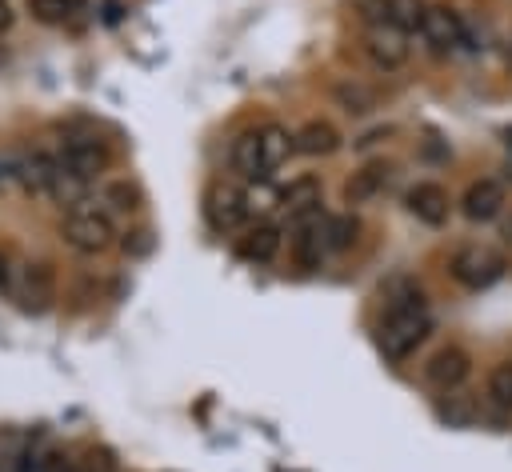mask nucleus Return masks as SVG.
Segmentation results:
<instances>
[{
	"instance_id": "f257e3e1",
	"label": "nucleus",
	"mask_w": 512,
	"mask_h": 472,
	"mask_svg": "<svg viewBox=\"0 0 512 472\" xmlns=\"http://www.w3.org/2000/svg\"><path fill=\"white\" fill-rule=\"evenodd\" d=\"M428 332H432V316H428L424 300L396 304V308H388V316H384V324L376 332V344H380V352L388 360H404V356H412L424 344Z\"/></svg>"
},
{
	"instance_id": "f03ea898",
	"label": "nucleus",
	"mask_w": 512,
	"mask_h": 472,
	"mask_svg": "<svg viewBox=\"0 0 512 472\" xmlns=\"http://www.w3.org/2000/svg\"><path fill=\"white\" fill-rule=\"evenodd\" d=\"M60 236L72 252H84V256H96V252H108L116 244V224L104 208H92V204H76L68 208L64 224H60Z\"/></svg>"
},
{
	"instance_id": "7ed1b4c3",
	"label": "nucleus",
	"mask_w": 512,
	"mask_h": 472,
	"mask_svg": "<svg viewBox=\"0 0 512 472\" xmlns=\"http://www.w3.org/2000/svg\"><path fill=\"white\" fill-rule=\"evenodd\" d=\"M448 272L464 288H488V284H496L504 276V256L496 248H488V244H464V248L452 252Z\"/></svg>"
},
{
	"instance_id": "20e7f679",
	"label": "nucleus",
	"mask_w": 512,
	"mask_h": 472,
	"mask_svg": "<svg viewBox=\"0 0 512 472\" xmlns=\"http://www.w3.org/2000/svg\"><path fill=\"white\" fill-rule=\"evenodd\" d=\"M364 52H368V60H372L376 68L396 72V68L408 64V52H412V48H408V36H404L396 24L376 20V24L364 28Z\"/></svg>"
},
{
	"instance_id": "39448f33",
	"label": "nucleus",
	"mask_w": 512,
	"mask_h": 472,
	"mask_svg": "<svg viewBox=\"0 0 512 472\" xmlns=\"http://www.w3.org/2000/svg\"><path fill=\"white\" fill-rule=\"evenodd\" d=\"M56 160H60L72 176H80L84 184H92L96 176H104V172H108L112 152H108V144H104V140H96V136H72Z\"/></svg>"
},
{
	"instance_id": "423d86ee",
	"label": "nucleus",
	"mask_w": 512,
	"mask_h": 472,
	"mask_svg": "<svg viewBox=\"0 0 512 472\" xmlns=\"http://www.w3.org/2000/svg\"><path fill=\"white\" fill-rule=\"evenodd\" d=\"M420 36H424L428 48H436V52H456V48L468 44V28H464L460 12H452L448 4H428V8H424Z\"/></svg>"
},
{
	"instance_id": "0eeeda50",
	"label": "nucleus",
	"mask_w": 512,
	"mask_h": 472,
	"mask_svg": "<svg viewBox=\"0 0 512 472\" xmlns=\"http://www.w3.org/2000/svg\"><path fill=\"white\" fill-rule=\"evenodd\" d=\"M204 216H208V224L216 232H232V228H240L248 220V200L232 184H212L204 192Z\"/></svg>"
},
{
	"instance_id": "6e6552de",
	"label": "nucleus",
	"mask_w": 512,
	"mask_h": 472,
	"mask_svg": "<svg viewBox=\"0 0 512 472\" xmlns=\"http://www.w3.org/2000/svg\"><path fill=\"white\" fill-rule=\"evenodd\" d=\"M424 376H428V384H432V388L452 392V388H460V384L472 376V356H468L464 348L448 344V348H440V352H432V356H428Z\"/></svg>"
},
{
	"instance_id": "1a4fd4ad",
	"label": "nucleus",
	"mask_w": 512,
	"mask_h": 472,
	"mask_svg": "<svg viewBox=\"0 0 512 472\" xmlns=\"http://www.w3.org/2000/svg\"><path fill=\"white\" fill-rule=\"evenodd\" d=\"M404 208L420 220V224H428V228H440L444 220H448V208H452V200H448V192L440 188V184H432V180H420V184H412L408 192H404Z\"/></svg>"
},
{
	"instance_id": "9d476101",
	"label": "nucleus",
	"mask_w": 512,
	"mask_h": 472,
	"mask_svg": "<svg viewBox=\"0 0 512 472\" xmlns=\"http://www.w3.org/2000/svg\"><path fill=\"white\" fill-rule=\"evenodd\" d=\"M504 204H508V196H504V188L496 180H476V184H468V192L460 200V212L472 224H488V220H496L504 212Z\"/></svg>"
},
{
	"instance_id": "9b49d317",
	"label": "nucleus",
	"mask_w": 512,
	"mask_h": 472,
	"mask_svg": "<svg viewBox=\"0 0 512 472\" xmlns=\"http://www.w3.org/2000/svg\"><path fill=\"white\" fill-rule=\"evenodd\" d=\"M52 296H56V272H52V264H44V260L24 264V272H20V300L28 308H48Z\"/></svg>"
},
{
	"instance_id": "f8f14e48",
	"label": "nucleus",
	"mask_w": 512,
	"mask_h": 472,
	"mask_svg": "<svg viewBox=\"0 0 512 472\" xmlns=\"http://www.w3.org/2000/svg\"><path fill=\"white\" fill-rule=\"evenodd\" d=\"M388 176H392V168H388L384 160H380V164H364L360 172L348 176V184H344V204H368V200H376V196L384 192Z\"/></svg>"
},
{
	"instance_id": "ddd939ff",
	"label": "nucleus",
	"mask_w": 512,
	"mask_h": 472,
	"mask_svg": "<svg viewBox=\"0 0 512 472\" xmlns=\"http://www.w3.org/2000/svg\"><path fill=\"white\" fill-rule=\"evenodd\" d=\"M256 136H260V172H264V180L292 156V148H296V140L288 136V128H280V124H264V128H256Z\"/></svg>"
},
{
	"instance_id": "4468645a",
	"label": "nucleus",
	"mask_w": 512,
	"mask_h": 472,
	"mask_svg": "<svg viewBox=\"0 0 512 472\" xmlns=\"http://www.w3.org/2000/svg\"><path fill=\"white\" fill-rule=\"evenodd\" d=\"M292 140H296V152H304V156H332L340 148V132L328 120H304Z\"/></svg>"
},
{
	"instance_id": "2eb2a0df",
	"label": "nucleus",
	"mask_w": 512,
	"mask_h": 472,
	"mask_svg": "<svg viewBox=\"0 0 512 472\" xmlns=\"http://www.w3.org/2000/svg\"><path fill=\"white\" fill-rule=\"evenodd\" d=\"M236 252H240L244 260H252V264L276 260V252H280V228H276V224H252V228L240 236Z\"/></svg>"
},
{
	"instance_id": "dca6fc26",
	"label": "nucleus",
	"mask_w": 512,
	"mask_h": 472,
	"mask_svg": "<svg viewBox=\"0 0 512 472\" xmlns=\"http://www.w3.org/2000/svg\"><path fill=\"white\" fill-rule=\"evenodd\" d=\"M320 192L324 184L316 176H296L288 180V188H280V208H288L292 216H312L320 208Z\"/></svg>"
},
{
	"instance_id": "f3484780",
	"label": "nucleus",
	"mask_w": 512,
	"mask_h": 472,
	"mask_svg": "<svg viewBox=\"0 0 512 472\" xmlns=\"http://www.w3.org/2000/svg\"><path fill=\"white\" fill-rule=\"evenodd\" d=\"M332 100H336V108H344L352 116H368V112L380 108V92L360 84V80H336L332 84Z\"/></svg>"
},
{
	"instance_id": "a211bd4d",
	"label": "nucleus",
	"mask_w": 512,
	"mask_h": 472,
	"mask_svg": "<svg viewBox=\"0 0 512 472\" xmlns=\"http://www.w3.org/2000/svg\"><path fill=\"white\" fill-rule=\"evenodd\" d=\"M292 252H296V264H300V268H320L324 236H320V220H316V212H312V216H300L296 236H292Z\"/></svg>"
},
{
	"instance_id": "6ab92c4d",
	"label": "nucleus",
	"mask_w": 512,
	"mask_h": 472,
	"mask_svg": "<svg viewBox=\"0 0 512 472\" xmlns=\"http://www.w3.org/2000/svg\"><path fill=\"white\" fill-rule=\"evenodd\" d=\"M320 236H324V252H348L360 240V220L352 212L340 216H324L320 220Z\"/></svg>"
},
{
	"instance_id": "aec40b11",
	"label": "nucleus",
	"mask_w": 512,
	"mask_h": 472,
	"mask_svg": "<svg viewBox=\"0 0 512 472\" xmlns=\"http://www.w3.org/2000/svg\"><path fill=\"white\" fill-rule=\"evenodd\" d=\"M228 164H232L240 176H248V180H264V172H260V136H256V132L236 136L232 148H228Z\"/></svg>"
},
{
	"instance_id": "412c9836",
	"label": "nucleus",
	"mask_w": 512,
	"mask_h": 472,
	"mask_svg": "<svg viewBox=\"0 0 512 472\" xmlns=\"http://www.w3.org/2000/svg\"><path fill=\"white\" fill-rule=\"evenodd\" d=\"M424 0H384V16L388 24H396L400 32H420V20H424Z\"/></svg>"
},
{
	"instance_id": "4be33fe9",
	"label": "nucleus",
	"mask_w": 512,
	"mask_h": 472,
	"mask_svg": "<svg viewBox=\"0 0 512 472\" xmlns=\"http://www.w3.org/2000/svg\"><path fill=\"white\" fill-rule=\"evenodd\" d=\"M80 8H84V0H28V12L40 24H68Z\"/></svg>"
},
{
	"instance_id": "5701e85b",
	"label": "nucleus",
	"mask_w": 512,
	"mask_h": 472,
	"mask_svg": "<svg viewBox=\"0 0 512 472\" xmlns=\"http://www.w3.org/2000/svg\"><path fill=\"white\" fill-rule=\"evenodd\" d=\"M488 400L500 412H512V360H504L488 372Z\"/></svg>"
},
{
	"instance_id": "b1692460",
	"label": "nucleus",
	"mask_w": 512,
	"mask_h": 472,
	"mask_svg": "<svg viewBox=\"0 0 512 472\" xmlns=\"http://www.w3.org/2000/svg\"><path fill=\"white\" fill-rule=\"evenodd\" d=\"M100 200H104L112 212H132V208H140V192H136L128 180H108V184L100 188Z\"/></svg>"
},
{
	"instance_id": "393cba45",
	"label": "nucleus",
	"mask_w": 512,
	"mask_h": 472,
	"mask_svg": "<svg viewBox=\"0 0 512 472\" xmlns=\"http://www.w3.org/2000/svg\"><path fill=\"white\" fill-rule=\"evenodd\" d=\"M12 20H16L12 4H8V0H0V32H8V28H12Z\"/></svg>"
},
{
	"instance_id": "a878e982",
	"label": "nucleus",
	"mask_w": 512,
	"mask_h": 472,
	"mask_svg": "<svg viewBox=\"0 0 512 472\" xmlns=\"http://www.w3.org/2000/svg\"><path fill=\"white\" fill-rule=\"evenodd\" d=\"M8 280V260H4V252H0V284Z\"/></svg>"
},
{
	"instance_id": "bb28decb",
	"label": "nucleus",
	"mask_w": 512,
	"mask_h": 472,
	"mask_svg": "<svg viewBox=\"0 0 512 472\" xmlns=\"http://www.w3.org/2000/svg\"><path fill=\"white\" fill-rule=\"evenodd\" d=\"M504 136H508V148H512V128H508V132H504Z\"/></svg>"
}]
</instances>
